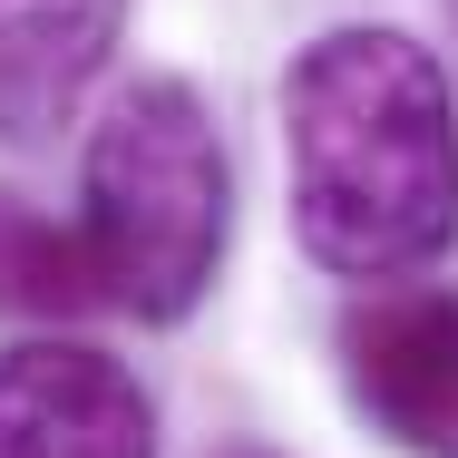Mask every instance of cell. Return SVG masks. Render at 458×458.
Masks as SVG:
<instances>
[{
    "label": "cell",
    "mask_w": 458,
    "mask_h": 458,
    "mask_svg": "<svg viewBox=\"0 0 458 458\" xmlns=\"http://www.w3.org/2000/svg\"><path fill=\"white\" fill-rule=\"evenodd\" d=\"M0 458H157V400L117 352L30 332L0 352Z\"/></svg>",
    "instance_id": "4"
},
{
    "label": "cell",
    "mask_w": 458,
    "mask_h": 458,
    "mask_svg": "<svg viewBox=\"0 0 458 458\" xmlns=\"http://www.w3.org/2000/svg\"><path fill=\"white\" fill-rule=\"evenodd\" d=\"M342 390L400 458H458V283H390L352 302Z\"/></svg>",
    "instance_id": "3"
},
{
    "label": "cell",
    "mask_w": 458,
    "mask_h": 458,
    "mask_svg": "<svg viewBox=\"0 0 458 458\" xmlns=\"http://www.w3.org/2000/svg\"><path fill=\"white\" fill-rule=\"evenodd\" d=\"M215 458H274V449H254V439H225V449H215Z\"/></svg>",
    "instance_id": "7"
},
{
    "label": "cell",
    "mask_w": 458,
    "mask_h": 458,
    "mask_svg": "<svg viewBox=\"0 0 458 458\" xmlns=\"http://www.w3.org/2000/svg\"><path fill=\"white\" fill-rule=\"evenodd\" d=\"M98 264L79 244V225L39 215L30 195H0V322H49L69 332L79 312H98Z\"/></svg>",
    "instance_id": "6"
},
{
    "label": "cell",
    "mask_w": 458,
    "mask_h": 458,
    "mask_svg": "<svg viewBox=\"0 0 458 458\" xmlns=\"http://www.w3.org/2000/svg\"><path fill=\"white\" fill-rule=\"evenodd\" d=\"M127 0H30L0 20V147L59 137L117 59Z\"/></svg>",
    "instance_id": "5"
},
{
    "label": "cell",
    "mask_w": 458,
    "mask_h": 458,
    "mask_svg": "<svg viewBox=\"0 0 458 458\" xmlns=\"http://www.w3.org/2000/svg\"><path fill=\"white\" fill-rule=\"evenodd\" d=\"M79 244L98 293L137 322H185L234 244V166L215 137V107L185 79H127L98 107L79 157Z\"/></svg>",
    "instance_id": "2"
},
{
    "label": "cell",
    "mask_w": 458,
    "mask_h": 458,
    "mask_svg": "<svg viewBox=\"0 0 458 458\" xmlns=\"http://www.w3.org/2000/svg\"><path fill=\"white\" fill-rule=\"evenodd\" d=\"M449 10H458V0H449Z\"/></svg>",
    "instance_id": "8"
},
{
    "label": "cell",
    "mask_w": 458,
    "mask_h": 458,
    "mask_svg": "<svg viewBox=\"0 0 458 458\" xmlns=\"http://www.w3.org/2000/svg\"><path fill=\"white\" fill-rule=\"evenodd\" d=\"M293 234L342 283L429 274L458 244V89L400 20H342L283 69Z\"/></svg>",
    "instance_id": "1"
}]
</instances>
